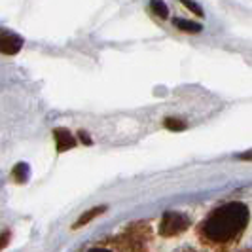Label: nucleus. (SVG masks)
I'll list each match as a JSON object with an SVG mask.
<instances>
[{
    "label": "nucleus",
    "mask_w": 252,
    "mask_h": 252,
    "mask_svg": "<svg viewBox=\"0 0 252 252\" xmlns=\"http://www.w3.org/2000/svg\"><path fill=\"white\" fill-rule=\"evenodd\" d=\"M251 213L241 201L224 203L205 216L197 226V237L211 252H229L243 237Z\"/></svg>",
    "instance_id": "1"
},
{
    "label": "nucleus",
    "mask_w": 252,
    "mask_h": 252,
    "mask_svg": "<svg viewBox=\"0 0 252 252\" xmlns=\"http://www.w3.org/2000/svg\"><path fill=\"white\" fill-rule=\"evenodd\" d=\"M114 241L124 252H148L154 241V233L148 222H133Z\"/></svg>",
    "instance_id": "2"
},
{
    "label": "nucleus",
    "mask_w": 252,
    "mask_h": 252,
    "mask_svg": "<svg viewBox=\"0 0 252 252\" xmlns=\"http://www.w3.org/2000/svg\"><path fill=\"white\" fill-rule=\"evenodd\" d=\"M189 227V218L182 213H165L159 222V233L161 237H175L184 233Z\"/></svg>",
    "instance_id": "3"
},
{
    "label": "nucleus",
    "mask_w": 252,
    "mask_h": 252,
    "mask_svg": "<svg viewBox=\"0 0 252 252\" xmlns=\"http://www.w3.org/2000/svg\"><path fill=\"white\" fill-rule=\"evenodd\" d=\"M23 48V38L17 36V34H12L8 31H4L0 34V51L4 55H15L17 51Z\"/></svg>",
    "instance_id": "4"
},
{
    "label": "nucleus",
    "mask_w": 252,
    "mask_h": 252,
    "mask_svg": "<svg viewBox=\"0 0 252 252\" xmlns=\"http://www.w3.org/2000/svg\"><path fill=\"white\" fill-rule=\"evenodd\" d=\"M53 135H55V142H57V150L59 152H66L68 148L76 146V139L66 129H55Z\"/></svg>",
    "instance_id": "5"
},
{
    "label": "nucleus",
    "mask_w": 252,
    "mask_h": 252,
    "mask_svg": "<svg viewBox=\"0 0 252 252\" xmlns=\"http://www.w3.org/2000/svg\"><path fill=\"white\" fill-rule=\"evenodd\" d=\"M104 211H106V207H95V209H91V211H88V213H86V215H82V218H80V220H78V222H74V229L76 227H82V226H86V224H88V222H91V220H93V218H95V216H99V215H102V213H104Z\"/></svg>",
    "instance_id": "6"
},
{
    "label": "nucleus",
    "mask_w": 252,
    "mask_h": 252,
    "mask_svg": "<svg viewBox=\"0 0 252 252\" xmlns=\"http://www.w3.org/2000/svg\"><path fill=\"white\" fill-rule=\"evenodd\" d=\"M88 252H124L120 249V245L116 243L114 239L106 241V243H101V245H95V247H91Z\"/></svg>",
    "instance_id": "7"
},
{
    "label": "nucleus",
    "mask_w": 252,
    "mask_h": 252,
    "mask_svg": "<svg viewBox=\"0 0 252 252\" xmlns=\"http://www.w3.org/2000/svg\"><path fill=\"white\" fill-rule=\"evenodd\" d=\"M175 27H177L178 31H184V32H191V34H195V32H201V25H197V23H191V21H186V19H175Z\"/></svg>",
    "instance_id": "8"
},
{
    "label": "nucleus",
    "mask_w": 252,
    "mask_h": 252,
    "mask_svg": "<svg viewBox=\"0 0 252 252\" xmlns=\"http://www.w3.org/2000/svg\"><path fill=\"white\" fill-rule=\"evenodd\" d=\"M150 6L152 10H154V13H158L159 17H167L169 15V10H167V6H165L161 0H152Z\"/></svg>",
    "instance_id": "9"
},
{
    "label": "nucleus",
    "mask_w": 252,
    "mask_h": 252,
    "mask_svg": "<svg viewBox=\"0 0 252 252\" xmlns=\"http://www.w3.org/2000/svg\"><path fill=\"white\" fill-rule=\"evenodd\" d=\"M165 127L167 129H173V131H182L186 127V122L178 120V118H167L165 120Z\"/></svg>",
    "instance_id": "10"
},
{
    "label": "nucleus",
    "mask_w": 252,
    "mask_h": 252,
    "mask_svg": "<svg viewBox=\"0 0 252 252\" xmlns=\"http://www.w3.org/2000/svg\"><path fill=\"white\" fill-rule=\"evenodd\" d=\"M13 177L17 178L19 182H23L27 177V165L25 163H19L17 167H15V171H13Z\"/></svg>",
    "instance_id": "11"
},
{
    "label": "nucleus",
    "mask_w": 252,
    "mask_h": 252,
    "mask_svg": "<svg viewBox=\"0 0 252 252\" xmlns=\"http://www.w3.org/2000/svg\"><path fill=\"white\" fill-rule=\"evenodd\" d=\"M180 2H182V4H184V6H188L189 10H191V12L195 13V15H203L201 6H199V4H195V2H193V0H180Z\"/></svg>",
    "instance_id": "12"
},
{
    "label": "nucleus",
    "mask_w": 252,
    "mask_h": 252,
    "mask_svg": "<svg viewBox=\"0 0 252 252\" xmlns=\"http://www.w3.org/2000/svg\"><path fill=\"white\" fill-rule=\"evenodd\" d=\"M8 239H10V231L6 229L4 235H2V245H0V249H6V247H8Z\"/></svg>",
    "instance_id": "13"
},
{
    "label": "nucleus",
    "mask_w": 252,
    "mask_h": 252,
    "mask_svg": "<svg viewBox=\"0 0 252 252\" xmlns=\"http://www.w3.org/2000/svg\"><path fill=\"white\" fill-rule=\"evenodd\" d=\"M237 158H239V159H245V161H252V150L245 152V154H239Z\"/></svg>",
    "instance_id": "14"
},
{
    "label": "nucleus",
    "mask_w": 252,
    "mask_h": 252,
    "mask_svg": "<svg viewBox=\"0 0 252 252\" xmlns=\"http://www.w3.org/2000/svg\"><path fill=\"white\" fill-rule=\"evenodd\" d=\"M177 252H201V251H195V249H191V247H184V249H178Z\"/></svg>",
    "instance_id": "15"
},
{
    "label": "nucleus",
    "mask_w": 252,
    "mask_h": 252,
    "mask_svg": "<svg viewBox=\"0 0 252 252\" xmlns=\"http://www.w3.org/2000/svg\"><path fill=\"white\" fill-rule=\"evenodd\" d=\"M80 139L84 140V142H86V144H91V140L88 139V135H86V133H80Z\"/></svg>",
    "instance_id": "16"
},
{
    "label": "nucleus",
    "mask_w": 252,
    "mask_h": 252,
    "mask_svg": "<svg viewBox=\"0 0 252 252\" xmlns=\"http://www.w3.org/2000/svg\"><path fill=\"white\" fill-rule=\"evenodd\" d=\"M239 252H252V249H243V251H239Z\"/></svg>",
    "instance_id": "17"
}]
</instances>
